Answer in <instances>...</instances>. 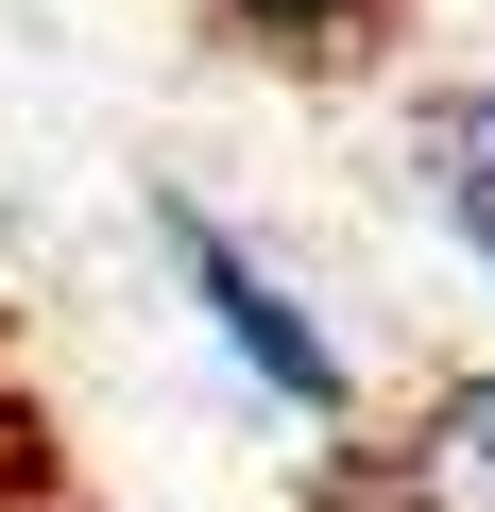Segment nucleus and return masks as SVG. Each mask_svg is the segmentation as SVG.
I'll list each match as a JSON object with an SVG mask.
<instances>
[{
    "instance_id": "obj_1",
    "label": "nucleus",
    "mask_w": 495,
    "mask_h": 512,
    "mask_svg": "<svg viewBox=\"0 0 495 512\" xmlns=\"http://www.w3.org/2000/svg\"><path fill=\"white\" fill-rule=\"evenodd\" d=\"M154 256H171V291L205 308V342L239 359V376H257L291 427H359V359L325 342V308L274 274V256L257 239H239L222 205H188V188H154Z\"/></svg>"
},
{
    "instance_id": "obj_2",
    "label": "nucleus",
    "mask_w": 495,
    "mask_h": 512,
    "mask_svg": "<svg viewBox=\"0 0 495 512\" xmlns=\"http://www.w3.org/2000/svg\"><path fill=\"white\" fill-rule=\"evenodd\" d=\"M410 188H427V222L495 274V86H427L410 103Z\"/></svg>"
},
{
    "instance_id": "obj_3",
    "label": "nucleus",
    "mask_w": 495,
    "mask_h": 512,
    "mask_svg": "<svg viewBox=\"0 0 495 512\" xmlns=\"http://www.w3.org/2000/svg\"><path fill=\"white\" fill-rule=\"evenodd\" d=\"M205 18H222L239 52H274V69H359V52L393 35V0H205Z\"/></svg>"
},
{
    "instance_id": "obj_4",
    "label": "nucleus",
    "mask_w": 495,
    "mask_h": 512,
    "mask_svg": "<svg viewBox=\"0 0 495 512\" xmlns=\"http://www.w3.org/2000/svg\"><path fill=\"white\" fill-rule=\"evenodd\" d=\"M427 444H444V461L495 495V376H444V393H427Z\"/></svg>"
}]
</instances>
